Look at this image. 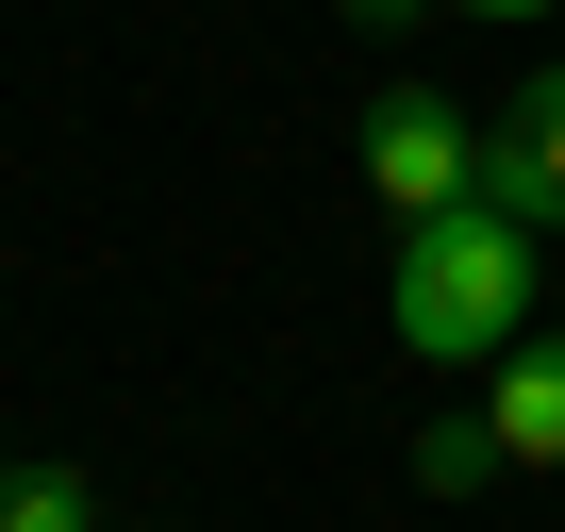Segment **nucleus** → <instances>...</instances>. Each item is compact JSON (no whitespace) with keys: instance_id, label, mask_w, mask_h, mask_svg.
<instances>
[{"instance_id":"1","label":"nucleus","mask_w":565,"mask_h":532,"mask_svg":"<svg viewBox=\"0 0 565 532\" xmlns=\"http://www.w3.org/2000/svg\"><path fill=\"white\" fill-rule=\"evenodd\" d=\"M532 216H499V200H449V216H399V284H383V317H399V350L416 366H499L515 333H532Z\"/></svg>"},{"instance_id":"2","label":"nucleus","mask_w":565,"mask_h":532,"mask_svg":"<svg viewBox=\"0 0 565 532\" xmlns=\"http://www.w3.org/2000/svg\"><path fill=\"white\" fill-rule=\"evenodd\" d=\"M350 167H366V200H399V216H449V200H482V117H449V100H383L366 134H350Z\"/></svg>"},{"instance_id":"3","label":"nucleus","mask_w":565,"mask_h":532,"mask_svg":"<svg viewBox=\"0 0 565 532\" xmlns=\"http://www.w3.org/2000/svg\"><path fill=\"white\" fill-rule=\"evenodd\" d=\"M482 200L532 216V233H565V67H532V84L482 117Z\"/></svg>"},{"instance_id":"4","label":"nucleus","mask_w":565,"mask_h":532,"mask_svg":"<svg viewBox=\"0 0 565 532\" xmlns=\"http://www.w3.org/2000/svg\"><path fill=\"white\" fill-rule=\"evenodd\" d=\"M482 433H499V466H565V333H515L482 366Z\"/></svg>"},{"instance_id":"5","label":"nucleus","mask_w":565,"mask_h":532,"mask_svg":"<svg viewBox=\"0 0 565 532\" xmlns=\"http://www.w3.org/2000/svg\"><path fill=\"white\" fill-rule=\"evenodd\" d=\"M0 532H100V515H84L67 466H18V482H0Z\"/></svg>"},{"instance_id":"6","label":"nucleus","mask_w":565,"mask_h":532,"mask_svg":"<svg viewBox=\"0 0 565 532\" xmlns=\"http://www.w3.org/2000/svg\"><path fill=\"white\" fill-rule=\"evenodd\" d=\"M482 466H499V433H433V449H416V482H433V499H466Z\"/></svg>"},{"instance_id":"7","label":"nucleus","mask_w":565,"mask_h":532,"mask_svg":"<svg viewBox=\"0 0 565 532\" xmlns=\"http://www.w3.org/2000/svg\"><path fill=\"white\" fill-rule=\"evenodd\" d=\"M433 18H548V0H433Z\"/></svg>"},{"instance_id":"8","label":"nucleus","mask_w":565,"mask_h":532,"mask_svg":"<svg viewBox=\"0 0 565 532\" xmlns=\"http://www.w3.org/2000/svg\"><path fill=\"white\" fill-rule=\"evenodd\" d=\"M350 18H383V34H399V18H433V0H350Z\"/></svg>"},{"instance_id":"9","label":"nucleus","mask_w":565,"mask_h":532,"mask_svg":"<svg viewBox=\"0 0 565 532\" xmlns=\"http://www.w3.org/2000/svg\"><path fill=\"white\" fill-rule=\"evenodd\" d=\"M0 482H18V466H0Z\"/></svg>"}]
</instances>
